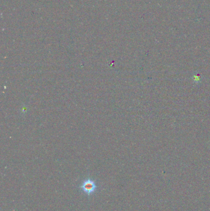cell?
I'll list each match as a JSON object with an SVG mask.
<instances>
[{"label":"cell","instance_id":"6da1fadb","mask_svg":"<svg viewBox=\"0 0 210 211\" xmlns=\"http://www.w3.org/2000/svg\"><path fill=\"white\" fill-rule=\"evenodd\" d=\"M79 188L89 198L98 190V185L94 180L88 177L82 182Z\"/></svg>","mask_w":210,"mask_h":211}]
</instances>
